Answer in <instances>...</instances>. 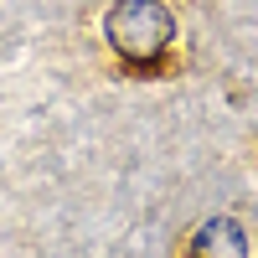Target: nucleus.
Wrapping results in <instances>:
<instances>
[{"mask_svg": "<svg viewBox=\"0 0 258 258\" xmlns=\"http://www.w3.org/2000/svg\"><path fill=\"white\" fill-rule=\"evenodd\" d=\"M103 36H109V47L124 62L155 68L165 57V47L176 41V16L160 0H114L109 16H103Z\"/></svg>", "mask_w": 258, "mask_h": 258, "instance_id": "1", "label": "nucleus"}, {"mask_svg": "<svg viewBox=\"0 0 258 258\" xmlns=\"http://www.w3.org/2000/svg\"><path fill=\"white\" fill-rule=\"evenodd\" d=\"M191 258H248V232L232 217H212L191 238Z\"/></svg>", "mask_w": 258, "mask_h": 258, "instance_id": "2", "label": "nucleus"}]
</instances>
